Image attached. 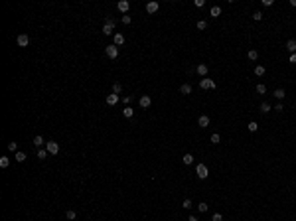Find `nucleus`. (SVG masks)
<instances>
[{
	"mask_svg": "<svg viewBox=\"0 0 296 221\" xmlns=\"http://www.w3.org/2000/svg\"><path fill=\"white\" fill-rule=\"evenodd\" d=\"M196 176L200 180H205L209 176V170H207V166H205V164H197L196 166Z\"/></svg>",
	"mask_w": 296,
	"mask_h": 221,
	"instance_id": "1",
	"label": "nucleus"
},
{
	"mask_svg": "<svg viewBox=\"0 0 296 221\" xmlns=\"http://www.w3.org/2000/svg\"><path fill=\"white\" fill-rule=\"evenodd\" d=\"M103 34H105V36H111V34L115 36V20H107V22H105Z\"/></svg>",
	"mask_w": 296,
	"mask_h": 221,
	"instance_id": "2",
	"label": "nucleus"
},
{
	"mask_svg": "<svg viewBox=\"0 0 296 221\" xmlns=\"http://www.w3.org/2000/svg\"><path fill=\"white\" fill-rule=\"evenodd\" d=\"M105 54H107V57H111V59H117V55H119V47L115 46V44H111V46H107V50H105Z\"/></svg>",
	"mask_w": 296,
	"mask_h": 221,
	"instance_id": "3",
	"label": "nucleus"
},
{
	"mask_svg": "<svg viewBox=\"0 0 296 221\" xmlns=\"http://www.w3.org/2000/svg\"><path fill=\"white\" fill-rule=\"evenodd\" d=\"M217 87V83L213 79H200V89H215Z\"/></svg>",
	"mask_w": 296,
	"mask_h": 221,
	"instance_id": "4",
	"label": "nucleus"
},
{
	"mask_svg": "<svg viewBox=\"0 0 296 221\" xmlns=\"http://www.w3.org/2000/svg\"><path fill=\"white\" fill-rule=\"evenodd\" d=\"M46 150L50 152V154H57V152H59V144L54 142V140H50V142H46Z\"/></svg>",
	"mask_w": 296,
	"mask_h": 221,
	"instance_id": "5",
	"label": "nucleus"
},
{
	"mask_svg": "<svg viewBox=\"0 0 296 221\" xmlns=\"http://www.w3.org/2000/svg\"><path fill=\"white\" fill-rule=\"evenodd\" d=\"M138 105H140L142 109H148V107H150V105H152V99H150V97H148V95H142L140 99H138Z\"/></svg>",
	"mask_w": 296,
	"mask_h": 221,
	"instance_id": "6",
	"label": "nucleus"
},
{
	"mask_svg": "<svg viewBox=\"0 0 296 221\" xmlns=\"http://www.w3.org/2000/svg\"><path fill=\"white\" fill-rule=\"evenodd\" d=\"M196 71H197V75H200V77H201V79H203V77H205V75H207V71H209V67H207V65H205V63H200V65H197V67H196Z\"/></svg>",
	"mask_w": 296,
	"mask_h": 221,
	"instance_id": "7",
	"label": "nucleus"
},
{
	"mask_svg": "<svg viewBox=\"0 0 296 221\" xmlns=\"http://www.w3.org/2000/svg\"><path fill=\"white\" fill-rule=\"evenodd\" d=\"M158 8H160L158 2H148V4H146V12H148V14H156Z\"/></svg>",
	"mask_w": 296,
	"mask_h": 221,
	"instance_id": "8",
	"label": "nucleus"
},
{
	"mask_svg": "<svg viewBox=\"0 0 296 221\" xmlns=\"http://www.w3.org/2000/svg\"><path fill=\"white\" fill-rule=\"evenodd\" d=\"M117 8L121 10L122 14H126L128 12V8H130V4H128V0H121V2H117Z\"/></svg>",
	"mask_w": 296,
	"mask_h": 221,
	"instance_id": "9",
	"label": "nucleus"
},
{
	"mask_svg": "<svg viewBox=\"0 0 296 221\" xmlns=\"http://www.w3.org/2000/svg\"><path fill=\"white\" fill-rule=\"evenodd\" d=\"M117 103H119V95H115V93L107 95V105H109V107H115Z\"/></svg>",
	"mask_w": 296,
	"mask_h": 221,
	"instance_id": "10",
	"label": "nucleus"
},
{
	"mask_svg": "<svg viewBox=\"0 0 296 221\" xmlns=\"http://www.w3.org/2000/svg\"><path fill=\"white\" fill-rule=\"evenodd\" d=\"M209 122H211V121H209V117H207V115H201V117L197 119V125H200L201 128H205V126H209Z\"/></svg>",
	"mask_w": 296,
	"mask_h": 221,
	"instance_id": "11",
	"label": "nucleus"
},
{
	"mask_svg": "<svg viewBox=\"0 0 296 221\" xmlns=\"http://www.w3.org/2000/svg\"><path fill=\"white\" fill-rule=\"evenodd\" d=\"M28 44H30V38L26 36V34H20V36H18V46L24 47V46H28Z\"/></svg>",
	"mask_w": 296,
	"mask_h": 221,
	"instance_id": "12",
	"label": "nucleus"
},
{
	"mask_svg": "<svg viewBox=\"0 0 296 221\" xmlns=\"http://www.w3.org/2000/svg\"><path fill=\"white\" fill-rule=\"evenodd\" d=\"M113 40H115V46H117V47L125 44V36H122V34H119V32H117V34L113 36Z\"/></svg>",
	"mask_w": 296,
	"mask_h": 221,
	"instance_id": "13",
	"label": "nucleus"
},
{
	"mask_svg": "<svg viewBox=\"0 0 296 221\" xmlns=\"http://www.w3.org/2000/svg\"><path fill=\"white\" fill-rule=\"evenodd\" d=\"M286 50L290 51V54H296V40H288V42H286Z\"/></svg>",
	"mask_w": 296,
	"mask_h": 221,
	"instance_id": "14",
	"label": "nucleus"
},
{
	"mask_svg": "<svg viewBox=\"0 0 296 221\" xmlns=\"http://www.w3.org/2000/svg\"><path fill=\"white\" fill-rule=\"evenodd\" d=\"M180 93H182V95H190V93H192V85H190V83H184L182 87H180Z\"/></svg>",
	"mask_w": 296,
	"mask_h": 221,
	"instance_id": "15",
	"label": "nucleus"
},
{
	"mask_svg": "<svg viewBox=\"0 0 296 221\" xmlns=\"http://www.w3.org/2000/svg\"><path fill=\"white\" fill-rule=\"evenodd\" d=\"M132 115H134V109L132 107H125V109H122V117H125V119H130Z\"/></svg>",
	"mask_w": 296,
	"mask_h": 221,
	"instance_id": "16",
	"label": "nucleus"
},
{
	"mask_svg": "<svg viewBox=\"0 0 296 221\" xmlns=\"http://www.w3.org/2000/svg\"><path fill=\"white\" fill-rule=\"evenodd\" d=\"M209 16H213V18L221 16V8H219V6H211V10H209Z\"/></svg>",
	"mask_w": 296,
	"mask_h": 221,
	"instance_id": "17",
	"label": "nucleus"
},
{
	"mask_svg": "<svg viewBox=\"0 0 296 221\" xmlns=\"http://www.w3.org/2000/svg\"><path fill=\"white\" fill-rule=\"evenodd\" d=\"M265 71H267V69H265V65H257V67H255V75H257V77H263Z\"/></svg>",
	"mask_w": 296,
	"mask_h": 221,
	"instance_id": "18",
	"label": "nucleus"
},
{
	"mask_svg": "<svg viewBox=\"0 0 296 221\" xmlns=\"http://www.w3.org/2000/svg\"><path fill=\"white\" fill-rule=\"evenodd\" d=\"M272 95H275L276 99L282 101V99H284V95H286V91H284V89H275V93H272Z\"/></svg>",
	"mask_w": 296,
	"mask_h": 221,
	"instance_id": "19",
	"label": "nucleus"
},
{
	"mask_svg": "<svg viewBox=\"0 0 296 221\" xmlns=\"http://www.w3.org/2000/svg\"><path fill=\"white\" fill-rule=\"evenodd\" d=\"M182 162L186 164V166H190V164H194V156H192V154H184Z\"/></svg>",
	"mask_w": 296,
	"mask_h": 221,
	"instance_id": "20",
	"label": "nucleus"
},
{
	"mask_svg": "<svg viewBox=\"0 0 296 221\" xmlns=\"http://www.w3.org/2000/svg\"><path fill=\"white\" fill-rule=\"evenodd\" d=\"M247 57H249L251 61H257V57H259V51H257V50H249V54H247Z\"/></svg>",
	"mask_w": 296,
	"mask_h": 221,
	"instance_id": "21",
	"label": "nucleus"
},
{
	"mask_svg": "<svg viewBox=\"0 0 296 221\" xmlns=\"http://www.w3.org/2000/svg\"><path fill=\"white\" fill-rule=\"evenodd\" d=\"M34 146H38V148H42V146H44V138L40 136V134H38V136H34Z\"/></svg>",
	"mask_w": 296,
	"mask_h": 221,
	"instance_id": "22",
	"label": "nucleus"
},
{
	"mask_svg": "<svg viewBox=\"0 0 296 221\" xmlns=\"http://www.w3.org/2000/svg\"><path fill=\"white\" fill-rule=\"evenodd\" d=\"M207 209H209V205L205 203V201H201V203H197V211H200V213H205Z\"/></svg>",
	"mask_w": 296,
	"mask_h": 221,
	"instance_id": "23",
	"label": "nucleus"
},
{
	"mask_svg": "<svg viewBox=\"0 0 296 221\" xmlns=\"http://www.w3.org/2000/svg\"><path fill=\"white\" fill-rule=\"evenodd\" d=\"M14 158H16V162H24V160H26V154H24V152H20V150H18L16 154H14Z\"/></svg>",
	"mask_w": 296,
	"mask_h": 221,
	"instance_id": "24",
	"label": "nucleus"
},
{
	"mask_svg": "<svg viewBox=\"0 0 296 221\" xmlns=\"http://www.w3.org/2000/svg\"><path fill=\"white\" fill-rule=\"evenodd\" d=\"M209 140H211V144H219V142H221V136H219V134H211V136H209Z\"/></svg>",
	"mask_w": 296,
	"mask_h": 221,
	"instance_id": "25",
	"label": "nucleus"
},
{
	"mask_svg": "<svg viewBox=\"0 0 296 221\" xmlns=\"http://www.w3.org/2000/svg\"><path fill=\"white\" fill-rule=\"evenodd\" d=\"M47 154H50V152L44 150V148H40V150H38V158H40V160H46V158H47Z\"/></svg>",
	"mask_w": 296,
	"mask_h": 221,
	"instance_id": "26",
	"label": "nucleus"
},
{
	"mask_svg": "<svg viewBox=\"0 0 296 221\" xmlns=\"http://www.w3.org/2000/svg\"><path fill=\"white\" fill-rule=\"evenodd\" d=\"M255 89H257V93H259V95H265V93H267V87H265L263 83H259Z\"/></svg>",
	"mask_w": 296,
	"mask_h": 221,
	"instance_id": "27",
	"label": "nucleus"
},
{
	"mask_svg": "<svg viewBox=\"0 0 296 221\" xmlns=\"http://www.w3.org/2000/svg\"><path fill=\"white\" fill-rule=\"evenodd\" d=\"M0 166H2V168H8V166H10V158L2 156V158H0Z\"/></svg>",
	"mask_w": 296,
	"mask_h": 221,
	"instance_id": "28",
	"label": "nucleus"
},
{
	"mask_svg": "<svg viewBox=\"0 0 296 221\" xmlns=\"http://www.w3.org/2000/svg\"><path fill=\"white\" fill-rule=\"evenodd\" d=\"M249 130H251V132H257V130H259V122L251 121V122H249Z\"/></svg>",
	"mask_w": 296,
	"mask_h": 221,
	"instance_id": "29",
	"label": "nucleus"
},
{
	"mask_svg": "<svg viewBox=\"0 0 296 221\" xmlns=\"http://www.w3.org/2000/svg\"><path fill=\"white\" fill-rule=\"evenodd\" d=\"M121 91H122V85L121 83H113V93H115V95H119Z\"/></svg>",
	"mask_w": 296,
	"mask_h": 221,
	"instance_id": "30",
	"label": "nucleus"
},
{
	"mask_svg": "<svg viewBox=\"0 0 296 221\" xmlns=\"http://www.w3.org/2000/svg\"><path fill=\"white\" fill-rule=\"evenodd\" d=\"M197 30H205V28H207V22H205V20H197Z\"/></svg>",
	"mask_w": 296,
	"mask_h": 221,
	"instance_id": "31",
	"label": "nucleus"
},
{
	"mask_svg": "<svg viewBox=\"0 0 296 221\" xmlns=\"http://www.w3.org/2000/svg\"><path fill=\"white\" fill-rule=\"evenodd\" d=\"M65 215H67V219H69V221H73V219H75V217H77V213L73 211V209H69V211H67Z\"/></svg>",
	"mask_w": 296,
	"mask_h": 221,
	"instance_id": "32",
	"label": "nucleus"
},
{
	"mask_svg": "<svg viewBox=\"0 0 296 221\" xmlns=\"http://www.w3.org/2000/svg\"><path fill=\"white\" fill-rule=\"evenodd\" d=\"M8 150L10 152H18V144L16 142H8Z\"/></svg>",
	"mask_w": 296,
	"mask_h": 221,
	"instance_id": "33",
	"label": "nucleus"
},
{
	"mask_svg": "<svg viewBox=\"0 0 296 221\" xmlns=\"http://www.w3.org/2000/svg\"><path fill=\"white\" fill-rule=\"evenodd\" d=\"M268 111H271V105H268V103L261 105V113H268Z\"/></svg>",
	"mask_w": 296,
	"mask_h": 221,
	"instance_id": "34",
	"label": "nucleus"
},
{
	"mask_svg": "<svg viewBox=\"0 0 296 221\" xmlns=\"http://www.w3.org/2000/svg\"><path fill=\"white\" fill-rule=\"evenodd\" d=\"M182 205H184V209H192V200H188V197H186Z\"/></svg>",
	"mask_w": 296,
	"mask_h": 221,
	"instance_id": "35",
	"label": "nucleus"
},
{
	"mask_svg": "<svg viewBox=\"0 0 296 221\" xmlns=\"http://www.w3.org/2000/svg\"><path fill=\"white\" fill-rule=\"evenodd\" d=\"M253 20H257V22H261V20H263V12H259V10H257V12H255V14H253Z\"/></svg>",
	"mask_w": 296,
	"mask_h": 221,
	"instance_id": "36",
	"label": "nucleus"
},
{
	"mask_svg": "<svg viewBox=\"0 0 296 221\" xmlns=\"http://www.w3.org/2000/svg\"><path fill=\"white\" fill-rule=\"evenodd\" d=\"M211 221H223V215H221V213H213V215H211Z\"/></svg>",
	"mask_w": 296,
	"mask_h": 221,
	"instance_id": "37",
	"label": "nucleus"
},
{
	"mask_svg": "<svg viewBox=\"0 0 296 221\" xmlns=\"http://www.w3.org/2000/svg\"><path fill=\"white\" fill-rule=\"evenodd\" d=\"M194 4L197 6V8H203V4H205V0H196V2H194Z\"/></svg>",
	"mask_w": 296,
	"mask_h": 221,
	"instance_id": "38",
	"label": "nucleus"
},
{
	"mask_svg": "<svg viewBox=\"0 0 296 221\" xmlns=\"http://www.w3.org/2000/svg\"><path fill=\"white\" fill-rule=\"evenodd\" d=\"M275 111H276V113H282V111H284L282 103H278V105H276V107H275Z\"/></svg>",
	"mask_w": 296,
	"mask_h": 221,
	"instance_id": "39",
	"label": "nucleus"
},
{
	"mask_svg": "<svg viewBox=\"0 0 296 221\" xmlns=\"http://www.w3.org/2000/svg\"><path fill=\"white\" fill-rule=\"evenodd\" d=\"M130 101H132V97H122V103H125L126 107H128V103H130Z\"/></svg>",
	"mask_w": 296,
	"mask_h": 221,
	"instance_id": "40",
	"label": "nucleus"
},
{
	"mask_svg": "<svg viewBox=\"0 0 296 221\" xmlns=\"http://www.w3.org/2000/svg\"><path fill=\"white\" fill-rule=\"evenodd\" d=\"M263 6H265V8H268V6H272V0H263Z\"/></svg>",
	"mask_w": 296,
	"mask_h": 221,
	"instance_id": "41",
	"label": "nucleus"
},
{
	"mask_svg": "<svg viewBox=\"0 0 296 221\" xmlns=\"http://www.w3.org/2000/svg\"><path fill=\"white\" fill-rule=\"evenodd\" d=\"M130 22H132V20H130V16H122V24H130Z\"/></svg>",
	"mask_w": 296,
	"mask_h": 221,
	"instance_id": "42",
	"label": "nucleus"
},
{
	"mask_svg": "<svg viewBox=\"0 0 296 221\" xmlns=\"http://www.w3.org/2000/svg\"><path fill=\"white\" fill-rule=\"evenodd\" d=\"M188 221H200V219H197L196 215H190V217H188Z\"/></svg>",
	"mask_w": 296,
	"mask_h": 221,
	"instance_id": "43",
	"label": "nucleus"
},
{
	"mask_svg": "<svg viewBox=\"0 0 296 221\" xmlns=\"http://www.w3.org/2000/svg\"><path fill=\"white\" fill-rule=\"evenodd\" d=\"M290 63H296V54H292V55H290Z\"/></svg>",
	"mask_w": 296,
	"mask_h": 221,
	"instance_id": "44",
	"label": "nucleus"
},
{
	"mask_svg": "<svg viewBox=\"0 0 296 221\" xmlns=\"http://www.w3.org/2000/svg\"><path fill=\"white\" fill-rule=\"evenodd\" d=\"M290 6H294V8H296V0H290Z\"/></svg>",
	"mask_w": 296,
	"mask_h": 221,
	"instance_id": "45",
	"label": "nucleus"
}]
</instances>
